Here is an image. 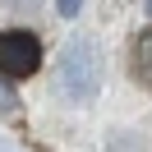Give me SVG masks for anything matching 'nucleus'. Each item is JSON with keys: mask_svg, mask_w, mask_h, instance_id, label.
Masks as SVG:
<instances>
[{"mask_svg": "<svg viewBox=\"0 0 152 152\" xmlns=\"http://www.w3.org/2000/svg\"><path fill=\"white\" fill-rule=\"evenodd\" d=\"M60 92L74 102H92V92H97V56L83 37L60 51Z\"/></svg>", "mask_w": 152, "mask_h": 152, "instance_id": "f257e3e1", "label": "nucleus"}, {"mask_svg": "<svg viewBox=\"0 0 152 152\" xmlns=\"http://www.w3.org/2000/svg\"><path fill=\"white\" fill-rule=\"evenodd\" d=\"M37 69H42V37L32 28H5L0 32V74L32 78Z\"/></svg>", "mask_w": 152, "mask_h": 152, "instance_id": "f03ea898", "label": "nucleus"}, {"mask_svg": "<svg viewBox=\"0 0 152 152\" xmlns=\"http://www.w3.org/2000/svg\"><path fill=\"white\" fill-rule=\"evenodd\" d=\"M129 78L152 92V28H143L138 37L129 42Z\"/></svg>", "mask_w": 152, "mask_h": 152, "instance_id": "7ed1b4c3", "label": "nucleus"}, {"mask_svg": "<svg viewBox=\"0 0 152 152\" xmlns=\"http://www.w3.org/2000/svg\"><path fill=\"white\" fill-rule=\"evenodd\" d=\"M19 106V97H14V88H10V78L0 74V111H14Z\"/></svg>", "mask_w": 152, "mask_h": 152, "instance_id": "20e7f679", "label": "nucleus"}, {"mask_svg": "<svg viewBox=\"0 0 152 152\" xmlns=\"http://www.w3.org/2000/svg\"><path fill=\"white\" fill-rule=\"evenodd\" d=\"M148 10H152V5H148Z\"/></svg>", "mask_w": 152, "mask_h": 152, "instance_id": "39448f33", "label": "nucleus"}]
</instances>
